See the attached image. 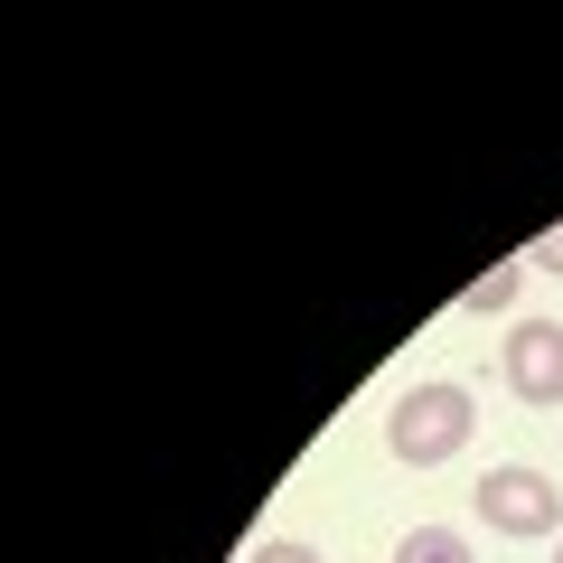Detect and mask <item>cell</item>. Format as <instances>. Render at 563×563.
Listing matches in <instances>:
<instances>
[{"instance_id": "1", "label": "cell", "mask_w": 563, "mask_h": 563, "mask_svg": "<svg viewBox=\"0 0 563 563\" xmlns=\"http://www.w3.org/2000/svg\"><path fill=\"white\" fill-rule=\"evenodd\" d=\"M479 432V404H470L461 376H432V385H404L395 413H385V451H395L404 470H442L451 451Z\"/></svg>"}, {"instance_id": "2", "label": "cell", "mask_w": 563, "mask_h": 563, "mask_svg": "<svg viewBox=\"0 0 563 563\" xmlns=\"http://www.w3.org/2000/svg\"><path fill=\"white\" fill-rule=\"evenodd\" d=\"M479 526H498V536H554V526H563V488L554 479H544V470H488V479H479Z\"/></svg>"}, {"instance_id": "3", "label": "cell", "mask_w": 563, "mask_h": 563, "mask_svg": "<svg viewBox=\"0 0 563 563\" xmlns=\"http://www.w3.org/2000/svg\"><path fill=\"white\" fill-rule=\"evenodd\" d=\"M498 366L517 385V404H563V320H517Z\"/></svg>"}, {"instance_id": "4", "label": "cell", "mask_w": 563, "mask_h": 563, "mask_svg": "<svg viewBox=\"0 0 563 563\" xmlns=\"http://www.w3.org/2000/svg\"><path fill=\"white\" fill-rule=\"evenodd\" d=\"M395 563H470V544L451 536V526H413V536L395 544Z\"/></svg>"}, {"instance_id": "5", "label": "cell", "mask_w": 563, "mask_h": 563, "mask_svg": "<svg viewBox=\"0 0 563 563\" xmlns=\"http://www.w3.org/2000/svg\"><path fill=\"white\" fill-rule=\"evenodd\" d=\"M517 282H526V263H498V273L470 282V301H461V310H507V301H517Z\"/></svg>"}, {"instance_id": "6", "label": "cell", "mask_w": 563, "mask_h": 563, "mask_svg": "<svg viewBox=\"0 0 563 563\" xmlns=\"http://www.w3.org/2000/svg\"><path fill=\"white\" fill-rule=\"evenodd\" d=\"M244 563H320V544H301V536H263Z\"/></svg>"}, {"instance_id": "7", "label": "cell", "mask_w": 563, "mask_h": 563, "mask_svg": "<svg viewBox=\"0 0 563 563\" xmlns=\"http://www.w3.org/2000/svg\"><path fill=\"white\" fill-rule=\"evenodd\" d=\"M526 263H536V273H563V225H554V235H544V244H536Z\"/></svg>"}, {"instance_id": "8", "label": "cell", "mask_w": 563, "mask_h": 563, "mask_svg": "<svg viewBox=\"0 0 563 563\" xmlns=\"http://www.w3.org/2000/svg\"><path fill=\"white\" fill-rule=\"evenodd\" d=\"M554 563H563V544H554Z\"/></svg>"}]
</instances>
